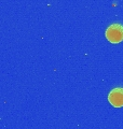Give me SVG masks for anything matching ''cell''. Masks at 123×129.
Segmentation results:
<instances>
[{"instance_id": "obj_2", "label": "cell", "mask_w": 123, "mask_h": 129, "mask_svg": "<svg viewBox=\"0 0 123 129\" xmlns=\"http://www.w3.org/2000/svg\"><path fill=\"white\" fill-rule=\"evenodd\" d=\"M108 100L113 108L123 107V88H114L108 95Z\"/></svg>"}, {"instance_id": "obj_1", "label": "cell", "mask_w": 123, "mask_h": 129, "mask_svg": "<svg viewBox=\"0 0 123 129\" xmlns=\"http://www.w3.org/2000/svg\"><path fill=\"white\" fill-rule=\"evenodd\" d=\"M105 35L109 42L120 43L123 40V26L120 24H112L107 28Z\"/></svg>"}]
</instances>
